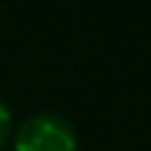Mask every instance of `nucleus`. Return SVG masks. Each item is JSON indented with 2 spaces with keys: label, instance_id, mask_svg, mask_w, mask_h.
Listing matches in <instances>:
<instances>
[{
  "label": "nucleus",
  "instance_id": "nucleus-1",
  "mask_svg": "<svg viewBox=\"0 0 151 151\" xmlns=\"http://www.w3.org/2000/svg\"><path fill=\"white\" fill-rule=\"evenodd\" d=\"M77 135L58 114H35L16 130V151H74Z\"/></svg>",
  "mask_w": 151,
  "mask_h": 151
},
{
  "label": "nucleus",
  "instance_id": "nucleus-2",
  "mask_svg": "<svg viewBox=\"0 0 151 151\" xmlns=\"http://www.w3.org/2000/svg\"><path fill=\"white\" fill-rule=\"evenodd\" d=\"M8 135H11V111H8L5 104L0 101V149H3V143L8 141Z\"/></svg>",
  "mask_w": 151,
  "mask_h": 151
}]
</instances>
